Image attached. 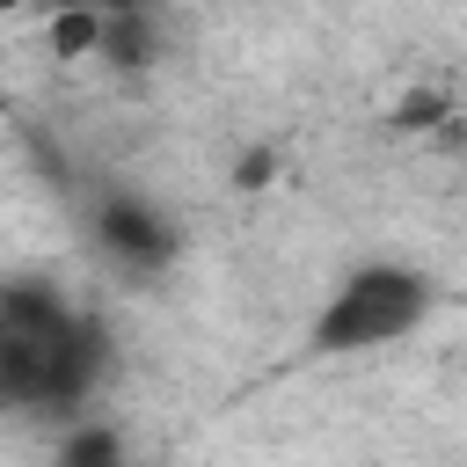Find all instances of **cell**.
Returning <instances> with one entry per match:
<instances>
[{
	"instance_id": "6da1fadb",
	"label": "cell",
	"mask_w": 467,
	"mask_h": 467,
	"mask_svg": "<svg viewBox=\"0 0 467 467\" xmlns=\"http://www.w3.org/2000/svg\"><path fill=\"white\" fill-rule=\"evenodd\" d=\"M423 306H431L423 270L365 263V270H350V277L328 292V306H321V321H314V350H321V358H343V350L394 343V336H409V328L423 321Z\"/></svg>"
},
{
	"instance_id": "7a4b0ae2",
	"label": "cell",
	"mask_w": 467,
	"mask_h": 467,
	"mask_svg": "<svg viewBox=\"0 0 467 467\" xmlns=\"http://www.w3.org/2000/svg\"><path fill=\"white\" fill-rule=\"evenodd\" d=\"M95 241H102L117 263H131V270H161V263H175V241H182V234H175L146 197H102Z\"/></svg>"
},
{
	"instance_id": "3957f363",
	"label": "cell",
	"mask_w": 467,
	"mask_h": 467,
	"mask_svg": "<svg viewBox=\"0 0 467 467\" xmlns=\"http://www.w3.org/2000/svg\"><path fill=\"white\" fill-rule=\"evenodd\" d=\"M102 66L117 73H153L168 58V22L153 7H102Z\"/></svg>"
},
{
	"instance_id": "277c9868",
	"label": "cell",
	"mask_w": 467,
	"mask_h": 467,
	"mask_svg": "<svg viewBox=\"0 0 467 467\" xmlns=\"http://www.w3.org/2000/svg\"><path fill=\"white\" fill-rule=\"evenodd\" d=\"M51 467H131V445H124V431H117V423L80 416V423H66V438H58Z\"/></svg>"
},
{
	"instance_id": "5b68a950",
	"label": "cell",
	"mask_w": 467,
	"mask_h": 467,
	"mask_svg": "<svg viewBox=\"0 0 467 467\" xmlns=\"http://www.w3.org/2000/svg\"><path fill=\"white\" fill-rule=\"evenodd\" d=\"M460 124V102H452V88H409V95H394V131H409V139H445Z\"/></svg>"
},
{
	"instance_id": "8992f818",
	"label": "cell",
	"mask_w": 467,
	"mask_h": 467,
	"mask_svg": "<svg viewBox=\"0 0 467 467\" xmlns=\"http://www.w3.org/2000/svg\"><path fill=\"white\" fill-rule=\"evenodd\" d=\"M44 51L51 58H95L102 51V7H58L51 22H44Z\"/></svg>"
},
{
	"instance_id": "52a82bcc",
	"label": "cell",
	"mask_w": 467,
	"mask_h": 467,
	"mask_svg": "<svg viewBox=\"0 0 467 467\" xmlns=\"http://www.w3.org/2000/svg\"><path fill=\"white\" fill-rule=\"evenodd\" d=\"M277 168H285L277 146H241V153H234V190H241V197H263V190L277 182Z\"/></svg>"
}]
</instances>
